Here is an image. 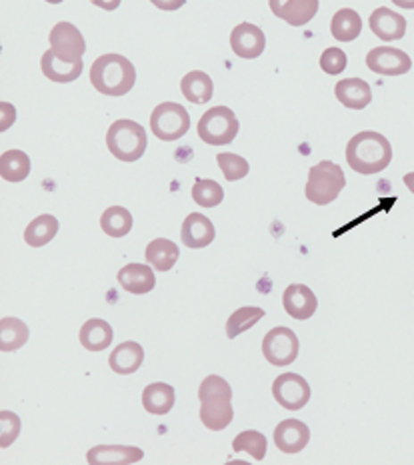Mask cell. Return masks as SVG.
I'll return each instance as SVG.
<instances>
[{
	"label": "cell",
	"instance_id": "cell-1",
	"mask_svg": "<svg viewBox=\"0 0 414 465\" xmlns=\"http://www.w3.org/2000/svg\"><path fill=\"white\" fill-rule=\"evenodd\" d=\"M346 162L356 174L372 176L386 170L393 162V146L380 132H359L346 144Z\"/></svg>",
	"mask_w": 414,
	"mask_h": 465
},
{
	"label": "cell",
	"instance_id": "cell-2",
	"mask_svg": "<svg viewBox=\"0 0 414 465\" xmlns=\"http://www.w3.org/2000/svg\"><path fill=\"white\" fill-rule=\"evenodd\" d=\"M137 69L127 56L103 54L90 69V85L104 96H124L135 88Z\"/></svg>",
	"mask_w": 414,
	"mask_h": 465
},
{
	"label": "cell",
	"instance_id": "cell-3",
	"mask_svg": "<svg viewBox=\"0 0 414 465\" xmlns=\"http://www.w3.org/2000/svg\"><path fill=\"white\" fill-rule=\"evenodd\" d=\"M346 186V176L343 168L330 160L314 164L309 170V182H306L304 194L306 200L317 206L333 204Z\"/></svg>",
	"mask_w": 414,
	"mask_h": 465
},
{
	"label": "cell",
	"instance_id": "cell-4",
	"mask_svg": "<svg viewBox=\"0 0 414 465\" xmlns=\"http://www.w3.org/2000/svg\"><path fill=\"white\" fill-rule=\"evenodd\" d=\"M146 130L135 120H117L106 132L109 152L120 162H137L146 152Z\"/></svg>",
	"mask_w": 414,
	"mask_h": 465
},
{
	"label": "cell",
	"instance_id": "cell-5",
	"mask_svg": "<svg viewBox=\"0 0 414 465\" xmlns=\"http://www.w3.org/2000/svg\"><path fill=\"white\" fill-rule=\"evenodd\" d=\"M196 130L204 144L227 146L233 144L240 130V124L236 114L228 106H214L201 116Z\"/></svg>",
	"mask_w": 414,
	"mask_h": 465
},
{
	"label": "cell",
	"instance_id": "cell-6",
	"mask_svg": "<svg viewBox=\"0 0 414 465\" xmlns=\"http://www.w3.org/2000/svg\"><path fill=\"white\" fill-rule=\"evenodd\" d=\"M190 128L186 108L177 102H162L151 114L153 135L162 143H177Z\"/></svg>",
	"mask_w": 414,
	"mask_h": 465
},
{
	"label": "cell",
	"instance_id": "cell-7",
	"mask_svg": "<svg viewBox=\"0 0 414 465\" xmlns=\"http://www.w3.org/2000/svg\"><path fill=\"white\" fill-rule=\"evenodd\" d=\"M301 342L291 328H272L262 339V355L275 368H286L298 358Z\"/></svg>",
	"mask_w": 414,
	"mask_h": 465
},
{
	"label": "cell",
	"instance_id": "cell-8",
	"mask_svg": "<svg viewBox=\"0 0 414 465\" xmlns=\"http://www.w3.org/2000/svg\"><path fill=\"white\" fill-rule=\"evenodd\" d=\"M272 396H275L277 404L283 405L285 410L298 412L310 402V386L302 376L288 371L275 379Z\"/></svg>",
	"mask_w": 414,
	"mask_h": 465
},
{
	"label": "cell",
	"instance_id": "cell-9",
	"mask_svg": "<svg viewBox=\"0 0 414 465\" xmlns=\"http://www.w3.org/2000/svg\"><path fill=\"white\" fill-rule=\"evenodd\" d=\"M48 43L54 54L66 62H80L87 53V43L82 32L72 22H59L48 35Z\"/></svg>",
	"mask_w": 414,
	"mask_h": 465
},
{
	"label": "cell",
	"instance_id": "cell-10",
	"mask_svg": "<svg viewBox=\"0 0 414 465\" xmlns=\"http://www.w3.org/2000/svg\"><path fill=\"white\" fill-rule=\"evenodd\" d=\"M367 66L368 70L383 74V77H402V74L410 72L412 61L401 48L378 46L367 54Z\"/></svg>",
	"mask_w": 414,
	"mask_h": 465
},
{
	"label": "cell",
	"instance_id": "cell-11",
	"mask_svg": "<svg viewBox=\"0 0 414 465\" xmlns=\"http://www.w3.org/2000/svg\"><path fill=\"white\" fill-rule=\"evenodd\" d=\"M230 48H233V53L238 58L253 61V58H259L264 53V48H267V37L256 24L240 22L230 32Z\"/></svg>",
	"mask_w": 414,
	"mask_h": 465
},
{
	"label": "cell",
	"instance_id": "cell-12",
	"mask_svg": "<svg viewBox=\"0 0 414 465\" xmlns=\"http://www.w3.org/2000/svg\"><path fill=\"white\" fill-rule=\"evenodd\" d=\"M283 306L293 320H310L319 308L317 294L304 284H291L283 294Z\"/></svg>",
	"mask_w": 414,
	"mask_h": 465
},
{
	"label": "cell",
	"instance_id": "cell-13",
	"mask_svg": "<svg viewBox=\"0 0 414 465\" xmlns=\"http://www.w3.org/2000/svg\"><path fill=\"white\" fill-rule=\"evenodd\" d=\"M368 27L385 43H393V40H401L407 35V19L402 14L391 11V8L380 6L372 11L368 19Z\"/></svg>",
	"mask_w": 414,
	"mask_h": 465
},
{
	"label": "cell",
	"instance_id": "cell-14",
	"mask_svg": "<svg viewBox=\"0 0 414 465\" xmlns=\"http://www.w3.org/2000/svg\"><path fill=\"white\" fill-rule=\"evenodd\" d=\"M214 236H217V230H214L212 222L201 212L188 214L185 222H182L180 240L186 248L201 250V248H206L214 242Z\"/></svg>",
	"mask_w": 414,
	"mask_h": 465
},
{
	"label": "cell",
	"instance_id": "cell-15",
	"mask_svg": "<svg viewBox=\"0 0 414 465\" xmlns=\"http://www.w3.org/2000/svg\"><path fill=\"white\" fill-rule=\"evenodd\" d=\"M310 442V429L301 420H285L275 429V444L283 453H301Z\"/></svg>",
	"mask_w": 414,
	"mask_h": 465
},
{
	"label": "cell",
	"instance_id": "cell-16",
	"mask_svg": "<svg viewBox=\"0 0 414 465\" xmlns=\"http://www.w3.org/2000/svg\"><path fill=\"white\" fill-rule=\"evenodd\" d=\"M145 458V452L135 445H96L87 453L90 465H128Z\"/></svg>",
	"mask_w": 414,
	"mask_h": 465
},
{
	"label": "cell",
	"instance_id": "cell-17",
	"mask_svg": "<svg viewBox=\"0 0 414 465\" xmlns=\"http://www.w3.org/2000/svg\"><path fill=\"white\" fill-rule=\"evenodd\" d=\"M154 268L151 264H127L119 272V284L124 288V292L128 294H148L153 292L156 286Z\"/></svg>",
	"mask_w": 414,
	"mask_h": 465
},
{
	"label": "cell",
	"instance_id": "cell-18",
	"mask_svg": "<svg viewBox=\"0 0 414 465\" xmlns=\"http://www.w3.org/2000/svg\"><path fill=\"white\" fill-rule=\"evenodd\" d=\"M335 96L338 98V102L351 108V110H364L372 102L370 85L362 78L338 80L335 86Z\"/></svg>",
	"mask_w": 414,
	"mask_h": 465
},
{
	"label": "cell",
	"instance_id": "cell-19",
	"mask_svg": "<svg viewBox=\"0 0 414 465\" xmlns=\"http://www.w3.org/2000/svg\"><path fill=\"white\" fill-rule=\"evenodd\" d=\"M40 70H43L48 80L59 82V85H69V82L80 78L82 70H85V64H82V61L66 62L54 54L53 48H48L43 58H40Z\"/></svg>",
	"mask_w": 414,
	"mask_h": 465
},
{
	"label": "cell",
	"instance_id": "cell-20",
	"mask_svg": "<svg viewBox=\"0 0 414 465\" xmlns=\"http://www.w3.org/2000/svg\"><path fill=\"white\" fill-rule=\"evenodd\" d=\"M235 418L233 402L227 397H209L201 402V421L211 431H222L230 426Z\"/></svg>",
	"mask_w": 414,
	"mask_h": 465
},
{
	"label": "cell",
	"instance_id": "cell-21",
	"mask_svg": "<svg viewBox=\"0 0 414 465\" xmlns=\"http://www.w3.org/2000/svg\"><path fill=\"white\" fill-rule=\"evenodd\" d=\"M145 362V350L143 346L137 342H122L117 346L111 354L109 365L114 373H120V376H128V373H135L140 365Z\"/></svg>",
	"mask_w": 414,
	"mask_h": 465
},
{
	"label": "cell",
	"instance_id": "cell-22",
	"mask_svg": "<svg viewBox=\"0 0 414 465\" xmlns=\"http://www.w3.org/2000/svg\"><path fill=\"white\" fill-rule=\"evenodd\" d=\"M114 331L109 322L101 318H93L85 322V326L80 328V344L88 352H104L106 347L112 344Z\"/></svg>",
	"mask_w": 414,
	"mask_h": 465
},
{
	"label": "cell",
	"instance_id": "cell-23",
	"mask_svg": "<svg viewBox=\"0 0 414 465\" xmlns=\"http://www.w3.org/2000/svg\"><path fill=\"white\" fill-rule=\"evenodd\" d=\"M178 246L167 238H156L146 246L145 258L156 272H169L178 262Z\"/></svg>",
	"mask_w": 414,
	"mask_h": 465
},
{
	"label": "cell",
	"instance_id": "cell-24",
	"mask_svg": "<svg viewBox=\"0 0 414 465\" xmlns=\"http://www.w3.org/2000/svg\"><path fill=\"white\" fill-rule=\"evenodd\" d=\"M180 90H182V96H185L188 102L204 104L212 98L214 85L209 74L203 70H193L180 80Z\"/></svg>",
	"mask_w": 414,
	"mask_h": 465
},
{
	"label": "cell",
	"instance_id": "cell-25",
	"mask_svg": "<svg viewBox=\"0 0 414 465\" xmlns=\"http://www.w3.org/2000/svg\"><path fill=\"white\" fill-rule=\"evenodd\" d=\"M143 405L148 413L167 415L175 405V389L162 381L148 384L143 392Z\"/></svg>",
	"mask_w": 414,
	"mask_h": 465
},
{
	"label": "cell",
	"instance_id": "cell-26",
	"mask_svg": "<svg viewBox=\"0 0 414 465\" xmlns=\"http://www.w3.org/2000/svg\"><path fill=\"white\" fill-rule=\"evenodd\" d=\"M330 32L338 43H352L362 32L360 14L352 8H341L330 20Z\"/></svg>",
	"mask_w": 414,
	"mask_h": 465
},
{
	"label": "cell",
	"instance_id": "cell-27",
	"mask_svg": "<svg viewBox=\"0 0 414 465\" xmlns=\"http://www.w3.org/2000/svg\"><path fill=\"white\" fill-rule=\"evenodd\" d=\"M56 234H59V220L53 214H43L32 220L24 230V242L32 248H43L53 242Z\"/></svg>",
	"mask_w": 414,
	"mask_h": 465
},
{
	"label": "cell",
	"instance_id": "cell-28",
	"mask_svg": "<svg viewBox=\"0 0 414 465\" xmlns=\"http://www.w3.org/2000/svg\"><path fill=\"white\" fill-rule=\"evenodd\" d=\"M29 326L19 318H3L0 320V350L11 354L21 350L29 342Z\"/></svg>",
	"mask_w": 414,
	"mask_h": 465
},
{
	"label": "cell",
	"instance_id": "cell-29",
	"mask_svg": "<svg viewBox=\"0 0 414 465\" xmlns=\"http://www.w3.org/2000/svg\"><path fill=\"white\" fill-rule=\"evenodd\" d=\"M101 228L106 236L124 238L132 230V214L122 206L106 208L101 216Z\"/></svg>",
	"mask_w": 414,
	"mask_h": 465
},
{
	"label": "cell",
	"instance_id": "cell-30",
	"mask_svg": "<svg viewBox=\"0 0 414 465\" xmlns=\"http://www.w3.org/2000/svg\"><path fill=\"white\" fill-rule=\"evenodd\" d=\"M0 174L6 182H22L30 174V158L22 151H6L0 156Z\"/></svg>",
	"mask_w": 414,
	"mask_h": 465
},
{
	"label": "cell",
	"instance_id": "cell-31",
	"mask_svg": "<svg viewBox=\"0 0 414 465\" xmlns=\"http://www.w3.org/2000/svg\"><path fill=\"white\" fill-rule=\"evenodd\" d=\"M319 12V0H288L280 11L278 19L291 24V27H304Z\"/></svg>",
	"mask_w": 414,
	"mask_h": 465
},
{
	"label": "cell",
	"instance_id": "cell-32",
	"mask_svg": "<svg viewBox=\"0 0 414 465\" xmlns=\"http://www.w3.org/2000/svg\"><path fill=\"white\" fill-rule=\"evenodd\" d=\"M264 318L262 308H240L235 314H230V318L227 320V336L230 339H235L236 336L244 334L246 330H251Z\"/></svg>",
	"mask_w": 414,
	"mask_h": 465
},
{
	"label": "cell",
	"instance_id": "cell-33",
	"mask_svg": "<svg viewBox=\"0 0 414 465\" xmlns=\"http://www.w3.org/2000/svg\"><path fill=\"white\" fill-rule=\"evenodd\" d=\"M193 200L201 208H217L225 200V190L219 182L209 178H196L193 186Z\"/></svg>",
	"mask_w": 414,
	"mask_h": 465
},
{
	"label": "cell",
	"instance_id": "cell-34",
	"mask_svg": "<svg viewBox=\"0 0 414 465\" xmlns=\"http://www.w3.org/2000/svg\"><path fill=\"white\" fill-rule=\"evenodd\" d=\"M267 437H264L261 431L254 429H246L243 434H238L233 442V450L238 452H246L251 453L256 461H262L264 455H267Z\"/></svg>",
	"mask_w": 414,
	"mask_h": 465
},
{
	"label": "cell",
	"instance_id": "cell-35",
	"mask_svg": "<svg viewBox=\"0 0 414 465\" xmlns=\"http://www.w3.org/2000/svg\"><path fill=\"white\" fill-rule=\"evenodd\" d=\"M217 162H219L220 172L225 174V178L228 182L243 180L244 176H248V172H251V166H248V162L244 160V158L238 156V154H233V152L219 154Z\"/></svg>",
	"mask_w": 414,
	"mask_h": 465
},
{
	"label": "cell",
	"instance_id": "cell-36",
	"mask_svg": "<svg viewBox=\"0 0 414 465\" xmlns=\"http://www.w3.org/2000/svg\"><path fill=\"white\" fill-rule=\"evenodd\" d=\"M209 397H227L233 400V389H230L228 381L220 376H206L203 379L201 388H198V400H209Z\"/></svg>",
	"mask_w": 414,
	"mask_h": 465
},
{
	"label": "cell",
	"instance_id": "cell-37",
	"mask_svg": "<svg viewBox=\"0 0 414 465\" xmlns=\"http://www.w3.org/2000/svg\"><path fill=\"white\" fill-rule=\"evenodd\" d=\"M346 64H349V56L344 54L341 48H327L325 53L320 54V69L325 70L330 77H338L346 70Z\"/></svg>",
	"mask_w": 414,
	"mask_h": 465
},
{
	"label": "cell",
	"instance_id": "cell-38",
	"mask_svg": "<svg viewBox=\"0 0 414 465\" xmlns=\"http://www.w3.org/2000/svg\"><path fill=\"white\" fill-rule=\"evenodd\" d=\"M21 434V420L12 412H0V445L8 447Z\"/></svg>",
	"mask_w": 414,
	"mask_h": 465
},
{
	"label": "cell",
	"instance_id": "cell-39",
	"mask_svg": "<svg viewBox=\"0 0 414 465\" xmlns=\"http://www.w3.org/2000/svg\"><path fill=\"white\" fill-rule=\"evenodd\" d=\"M0 110H3V122H0V130L4 132L16 120V108L12 104L3 102V104H0Z\"/></svg>",
	"mask_w": 414,
	"mask_h": 465
},
{
	"label": "cell",
	"instance_id": "cell-40",
	"mask_svg": "<svg viewBox=\"0 0 414 465\" xmlns=\"http://www.w3.org/2000/svg\"><path fill=\"white\" fill-rule=\"evenodd\" d=\"M151 3L156 8H161V11L170 12V11H178V8L185 6L186 0H151Z\"/></svg>",
	"mask_w": 414,
	"mask_h": 465
},
{
	"label": "cell",
	"instance_id": "cell-41",
	"mask_svg": "<svg viewBox=\"0 0 414 465\" xmlns=\"http://www.w3.org/2000/svg\"><path fill=\"white\" fill-rule=\"evenodd\" d=\"M90 3H93L98 8H103V11L111 12V11H117L122 0H90Z\"/></svg>",
	"mask_w": 414,
	"mask_h": 465
},
{
	"label": "cell",
	"instance_id": "cell-42",
	"mask_svg": "<svg viewBox=\"0 0 414 465\" xmlns=\"http://www.w3.org/2000/svg\"><path fill=\"white\" fill-rule=\"evenodd\" d=\"M286 3H288V0H269V4H270V11H272V14L278 16V14H280V11H283V8L286 6Z\"/></svg>",
	"mask_w": 414,
	"mask_h": 465
},
{
	"label": "cell",
	"instance_id": "cell-43",
	"mask_svg": "<svg viewBox=\"0 0 414 465\" xmlns=\"http://www.w3.org/2000/svg\"><path fill=\"white\" fill-rule=\"evenodd\" d=\"M391 3L404 8V11H414V0H391Z\"/></svg>",
	"mask_w": 414,
	"mask_h": 465
},
{
	"label": "cell",
	"instance_id": "cell-44",
	"mask_svg": "<svg viewBox=\"0 0 414 465\" xmlns=\"http://www.w3.org/2000/svg\"><path fill=\"white\" fill-rule=\"evenodd\" d=\"M404 184H407V188L414 194V172H409L407 176H404Z\"/></svg>",
	"mask_w": 414,
	"mask_h": 465
},
{
	"label": "cell",
	"instance_id": "cell-45",
	"mask_svg": "<svg viewBox=\"0 0 414 465\" xmlns=\"http://www.w3.org/2000/svg\"><path fill=\"white\" fill-rule=\"evenodd\" d=\"M48 4H61V3H64V0H46Z\"/></svg>",
	"mask_w": 414,
	"mask_h": 465
}]
</instances>
